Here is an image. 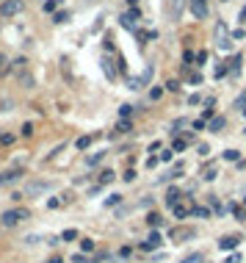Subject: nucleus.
Returning a JSON list of instances; mask_svg holds the SVG:
<instances>
[{
    "mask_svg": "<svg viewBox=\"0 0 246 263\" xmlns=\"http://www.w3.org/2000/svg\"><path fill=\"white\" fill-rule=\"evenodd\" d=\"M25 219H28V211H25V208H14V211H6L0 222H3V227H17L19 222H25Z\"/></svg>",
    "mask_w": 246,
    "mask_h": 263,
    "instance_id": "nucleus-1",
    "label": "nucleus"
},
{
    "mask_svg": "<svg viewBox=\"0 0 246 263\" xmlns=\"http://www.w3.org/2000/svg\"><path fill=\"white\" fill-rule=\"evenodd\" d=\"M232 42H235V39L227 36V25L218 23V25H216V45L221 47V50H232Z\"/></svg>",
    "mask_w": 246,
    "mask_h": 263,
    "instance_id": "nucleus-2",
    "label": "nucleus"
},
{
    "mask_svg": "<svg viewBox=\"0 0 246 263\" xmlns=\"http://www.w3.org/2000/svg\"><path fill=\"white\" fill-rule=\"evenodd\" d=\"M23 11V0H3L0 3V17H14Z\"/></svg>",
    "mask_w": 246,
    "mask_h": 263,
    "instance_id": "nucleus-3",
    "label": "nucleus"
},
{
    "mask_svg": "<svg viewBox=\"0 0 246 263\" xmlns=\"http://www.w3.org/2000/svg\"><path fill=\"white\" fill-rule=\"evenodd\" d=\"M191 14H194L196 19L208 17V0H191Z\"/></svg>",
    "mask_w": 246,
    "mask_h": 263,
    "instance_id": "nucleus-4",
    "label": "nucleus"
},
{
    "mask_svg": "<svg viewBox=\"0 0 246 263\" xmlns=\"http://www.w3.org/2000/svg\"><path fill=\"white\" fill-rule=\"evenodd\" d=\"M191 211H194V208H191L188 202H183V200H177L174 205H172V213H174V219H186Z\"/></svg>",
    "mask_w": 246,
    "mask_h": 263,
    "instance_id": "nucleus-5",
    "label": "nucleus"
},
{
    "mask_svg": "<svg viewBox=\"0 0 246 263\" xmlns=\"http://www.w3.org/2000/svg\"><path fill=\"white\" fill-rule=\"evenodd\" d=\"M238 244H241V235H224V238H218V249H224V252L235 249Z\"/></svg>",
    "mask_w": 246,
    "mask_h": 263,
    "instance_id": "nucleus-6",
    "label": "nucleus"
},
{
    "mask_svg": "<svg viewBox=\"0 0 246 263\" xmlns=\"http://www.w3.org/2000/svg\"><path fill=\"white\" fill-rule=\"evenodd\" d=\"M172 235L174 241H186V238H194V230H191V227H172Z\"/></svg>",
    "mask_w": 246,
    "mask_h": 263,
    "instance_id": "nucleus-7",
    "label": "nucleus"
},
{
    "mask_svg": "<svg viewBox=\"0 0 246 263\" xmlns=\"http://www.w3.org/2000/svg\"><path fill=\"white\" fill-rule=\"evenodd\" d=\"M161 244H163L161 235H158V233H152V235H149V238L144 241V244H141V249H144V252H152V249H158Z\"/></svg>",
    "mask_w": 246,
    "mask_h": 263,
    "instance_id": "nucleus-8",
    "label": "nucleus"
},
{
    "mask_svg": "<svg viewBox=\"0 0 246 263\" xmlns=\"http://www.w3.org/2000/svg\"><path fill=\"white\" fill-rule=\"evenodd\" d=\"M136 19H139V11H130V14H122V28L136 31Z\"/></svg>",
    "mask_w": 246,
    "mask_h": 263,
    "instance_id": "nucleus-9",
    "label": "nucleus"
},
{
    "mask_svg": "<svg viewBox=\"0 0 246 263\" xmlns=\"http://www.w3.org/2000/svg\"><path fill=\"white\" fill-rule=\"evenodd\" d=\"M17 178H19V172H17V169H9V172H3V174H0V186H9V183H14Z\"/></svg>",
    "mask_w": 246,
    "mask_h": 263,
    "instance_id": "nucleus-10",
    "label": "nucleus"
},
{
    "mask_svg": "<svg viewBox=\"0 0 246 263\" xmlns=\"http://www.w3.org/2000/svg\"><path fill=\"white\" fill-rule=\"evenodd\" d=\"M47 188H53V183H31L28 191L31 194H39V191H47Z\"/></svg>",
    "mask_w": 246,
    "mask_h": 263,
    "instance_id": "nucleus-11",
    "label": "nucleus"
},
{
    "mask_svg": "<svg viewBox=\"0 0 246 263\" xmlns=\"http://www.w3.org/2000/svg\"><path fill=\"white\" fill-rule=\"evenodd\" d=\"M177 200H183V194H180V191H177V188H172V191H169V194H166V205H169V208H172V205H174V202H177Z\"/></svg>",
    "mask_w": 246,
    "mask_h": 263,
    "instance_id": "nucleus-12",
    "label": "nucleus"
},
{
    "mask_svg": "<svg viewBox=\"0 0 246 263\" xmlns=\"http://www.w3.org/2000/svg\"><path fill=\"white\" fill-rule=\"evenodd\" d=\"M127 86H130V89H141V86H147V83H144V78L139 75V78H127Z\"/></svg>",
    "mask_w": 246,
    "mask_h": 263,
    "instance_id": "nucleus-13",
    "label": "nucleus"
},
{
    "mask_svg": "<svg viewBox=\"0 0 246 263\" xmlns=\"http://www.w3.org/2000/svg\"><path fill=\"white\" fill-rule=\"evenodd\" d=\"M102 72H105L108 78H116V70H114V64L108 61V58H105V61H102Z\"/></svg>",
    "mask_w": 246,
    "mask_h": 263,
    "instance_id": "nucleus-14",
    "label": "nucleus"
},
{
    "mask_svg": "<svg viewBox=\"0 0 246 263\" xmlns=\"http://www.w3.org/2000/svg\"><path fill=\"white\" fill-rule=\"evenodd\" d=\"M172 14H174V19H180V14H183V0H172Z\"/></svg>",
    "mask_w": 246,
    "mask_h": 263,
    "instance_id": "nucleus-15",
    "label": "nucleus"
},
{
    "mask_svg": "<svg viewBox=\"0 0 246 263\" xmlns=\"http://www.w3.org/2000/svg\"><path fill=\"white\" fill-rule=\"evenodd\" d=\"M224 127V117H216V119H210V130L213 133H218Z\"/></svg>",
    "mask_w": 246,
    "mask_h": 263,
    "instance_id": "nucleus-16",
    "label": "nucleus"
},
{
    "mask_svg": "<svg viewBox=\"0 0 246 263\" xmlns=\"http://www.w3.org/2000/svg\"><path fill=\"white\" fill-rule=\"evenodd\" d=\"M80 249H83V252H94V241L92 238H83V241H80Z\"/></svg>",
    "mask_w": 246,
    "mask_h": 263,
    "instance_id": "nucleus-17",
    "label": "nucleus"
},
{
    "mask_svg": "<svg viewBox=\"0 0 246 263\" xmlns=\"http://www.w3.org/2000/svg\"><path fill=\"white\" fill-rule=\"evenodd\" d=\"M235 108H238V111H241V114L246 111V92H243V94H241V97H238V100H235Z\"/></svg>",
    "mask_w": 246,
    "mask_h": 263,
    "instance_id": "nucleus-18",
    "label": "nucleus"
},
{
    "mask_svg": "<svg viewBox=\"0 0 246 263\" xmlns=\"http://www.w3.org/2000/svg\"><path fill=\"white\" fill-rule=\"evenodd\" d=\"M147 222H149V227H158V225H161L163 219L158 216V213H149V216H147Z\"/></svg>",
    "mask_w": 246,
    "mask_h": 263,
    "instance_id": "nucleus-19",
    "label": "nucleus"
},
{
    "mask_svg": "<svg viewBox=\"0 0 246 263\" xmlns=\"http://www.w3.org/2000/svg\"><path fill=\"white\" fill-rule=\"evenodd\" d=\"M216 178V166L210 164V166H205V180H213Z\"/></svg>",
    "mask_w": 246,
    "mask_h": 263,
    "instance_id": "nucleus-20",
    "label": "nucleus"
},
{
    "mask_svg": "<svg viewBox=\"0 0 246 263\" xmlns=\"http://www.w3.org/2000/svg\"><path fill=\"white\" fill-rule=\"evenodd\" d=\"M116 130H119V133H130V122H127V119H122V122L116 125Z\"/></svg>",
    "mask_w": 246,
    "mask_h": 263,
    "instance_id": "nucleus-21",
    "label": "nucleus"
},
{
    "mask_svg": "<svg viewBox=\"0 0 246 263\" xmlns=\"http://www.w3.org/2000/svg\"><path fill=\"white\" fill-rule=\"evenodd\" d=\"M111 180H114V172L111 169H105V172L100 174V183H111Z\"/></svg>",
    "mask_w": 246,
    "mask_h": 263,
    "instance_id": "nucleus-22",
    "label": "nucleus"
},
{
    "mask_svg": "<svg viewBox=\"0 0 246 263\" xmlns=\"http://www.w3.org/2000/svg\"><path fill=\"white\" fill-rule=\"evenodd\" d=\"M202 260H205L202 255H199V252H194V255H188V258L183 260V263H202Z\"/></svg>",
    "mask_w": 246,
    "mask_h": 263,
    "instance_id": "nucleus-23",
    "label": "nucleus"
},
{
    "mask_svg": "<svg viewBox=\"0 0 246 263\" xmlns=\"http://www.w3.org/2000/svg\"><path fill=\"white\" fill-rule=\"evenodd\" d=\"M130 114H133V105H122V108H119V117L122 119H127Z\"/></svg>",
    "mask_w": 246,
    "mask_h": 263,
    "instance_id": "nucleus-24",
    "label": "nucleus"
},
{
    "mask_svg": "<svg viewBox=\"0 0 246 263\" xmlns=\"http://www.w3.org/2000/svg\"><path fill=\"white\" fill-rule=\"evenodd\" d=\"M6 72H9V58L0 56V75H6Z\"/></svg>",
    "mask_w": 246,
    "mask_h": 263,
    "instance_id": "nucleus-25",
    "label": "nucleus"
},
{
    "mask_svg": "<svg viewBox=\"0 0 246 263\" xmlns=\"http://www.w3.org/2000/svg\"><path fill=\"white\" fill-rule=\"evenodd\" d=\"M88 144H92V136H80V139H78V147H80V150H86Z\"/></svg>",
    "mask_w": 246,
    "mask_h": 263,
    "instance_id": "nucleus-26",
    "label": "nucleus"
},
{
    "mask_svg": "<svg viewBox=\"0 0 246 263\" xmlns=\"http://www.w3.org/2000/svg\"><path fill=\"white\" fill-rule=\"evenodd\" d=\"M224 158H227V161H238V158H241V152H238V150H227V152H224Z\"/></svg>",
    "mask_w": 246,
    "mask_h": 263,
    "instance_id": "nucleus-27",
    "label": "nucleus"
},
{
    "mask_svg": "<svg viewBox=\"0 0 246 263\" xmlns=\"http://www.w3.org/2000/svg\"><path fill=\"white\" fill-rule=\"evenodd\" d=\"M227 72H230V67H227V64H218V67H216V78L227 75Z\"/></svg>",
    "mask_w": 246,
    "mask_h": 263,
    "instance_id": "nucleus-28",
    "label": "nucleus"
},
{
    "mask_svg": "<svg viewBox=\"0 0 246 263\" xmlns=\"http://www.w3.org/2000/svg\"><path fill=\"white\" fill-rule=\"evenodd\" d=\"M64 241H72V238H78V230H64V235H61Z\"/></svg>",
    "mask_w": 246,
    "mask_h": 263,
    "instance_id": "nucleus-29",
    "label": "nucleus"
},
{
    "mask_svg": "<svg viewBox=\"0 0 246 263\" xmlns=\"http://www.w3.org/2000/svg\"><path fill=\"white\" fill-rule=\"evenodd\" d=\"M100 161H102V152H94V155H92V158H88V166H94V164H100Z\"/></svg>",
    "mask_w": 246,
    "mask_h": 263,
    "instance_id": "nucleus-30",
    "label": "nucleus"
},
{
    "mask_svg": "<svg viewBox=\"0 0 246 263\" xmlns=\"http://www.w3.org/2000/svg\"><path fill=\"white\" fill-rule=\"evenodd\" d=\"M152 72H155V70H152V67H147V70H144V72H141V78H144V83H149V78H152Z\"/></svg>",
    "mask_w": 246,
    "mask_h": 263,
    "instance_id": "nucleus-31",
    "label": "nucleus"
},
{
    "mask_svg": "<svg viewBox=\"0 0 246 263\" xmlns=\"http://www.w3.org/2000/svg\"><path fill=\"white\" fill-rule=\"evenodd\" d=\"M155 36V33H149V31H139V39H141V42H147V39H152Z\"/></svg>",
    "mask_w": 246,
    "mask_h": 263,
    "instance_id": "nucleus-32",
    "label": "nucleus"
},
{
    "mask_svg": "<svg viewBox=\"0 0 246 263\" xmlns=\"http://www.w3.org/2000/svg\"><path fill=\"white\" fill-rule=\"evenodd\" d=\"M232 213H235V216H238V219H246V211H243V208H238V205H235V208H232Z\"/></svg>",
    "mask_w": 246,
    "mask_h": 263,
    "instance_id": "nucleus-33",
    "label": "nucleus"
},
{
    "mask_svg": "<svg viewBox=\"0 0 246 263\" xmlns=\"http://www.w3.org/2000/svg\"><path fill=\"white\" fill-rule=\"evenodd\" d=\"M174 150H177V152L186 150V139H177V141H174Z\"/></svg>",
    "mask_w": 246,
    "mask_h": 263,
    "instance_id": "nucleus-34",
    "label": "nucleus"
},
{
    "mask_svg": "<svg viewBox=\"0 0 246 263\" xmlns=\"http://www.w3.org/2000/svg\"><path fill=\"white\" fill-rule=\"evenodd\" d=\"M227 263H243V258L235 252V255H230V258H227Z\"/></svg>",
    "mask_w": 246,
    "mask_h": 263,
    "instance_id": "nucleus-35",
    "label": "nucleus"
},
{
    "mask_svg": "<svg viewBox=\"0 0 246 263\" xmlns=\"http://www.w3.org/2000/svg\"><path fill=\"white\" fill-rule=\"evenodd\" d=\"M166 89H169V92H177V89H180V83H177V80H169Z\"/></svg>",
    "mask_w": 246,
    "mask_h": 263,
    "instance_id": "nucleus-36",
    "label": "nucleus"
},
{
    "mask_svg": "<svg viewBox=\"0 0 246 263\" xmlns=\"http://www.w3.org/2000/svg\"><path fill=\"white\" fill-rule=\"evenodd\" d=\"M194 213H196V216H202V219H205V216H208V208H194Z\"/></svg>",
    "mask_w": 246,
    "mask_h": 263,
    "instance_id": "nucleus-37",
    "label": "nucleus"
},
{
    "mask_svg": "<svg viewBox=\"0 0 246 263\" xmlns=\"http://www.w3.org/2000/svg\"><path fill=\"white\" fill-rule=\"evenodd\" d=\"M66 17H70V14H66V11H61V14H56V23H66Z\"/></svg>",
    "mask_w": 246,
    "mask_h": 263,
    "instance_id": "nucleus-38",
    "label": "nucleus"
},
{
    "mask_svg": "<svg viewBox=\"0 0 246 263\" xmlns=\"http://www.w3.org/2000/svg\"><path fill=\"white\" fill-rule=\"evenodd\" d=\"M72 260H75V263H88V260L83 258V255H75V258H72Z\"/></svg>",
    "mask_w": 246,
    "mask_h": 263,
    "instance_id": "nucleus-39",
    "label": "nucleus"
},
{
    "mask_svg": "<svg viewBox=\"0 0 246 263\" xmlns=\"http://www.w3.org/2000/svg\"><path fill=\"white\" fill-rule=\"evenodd\" d=\"M241 23H246V6H243V11H241Z\"/></svg>",
    "mask_w": 246,
    "mask_h": 263,
    "instance_id": "nucleus-40",
    "label": "nucleus"
},
{
    "mask_svg": "<svg viewBox=\"0 0 246 263\" xmlns=\"http://www.w3.org/2000/svg\"><path fill=\"white\" fill-rule=\"evenodd\" d=\"M221 3H227V0H221Z\"/></svg>",
    "mask_w": 246,
    "mask_h": 263,
    "instance_id": "nucleus-41",
    "label": "nucleus"
},
{
    "mask_svg": "<svg viewBox=\"0 0 246 263\" xmlns=\"http://www.w3.org/2000/svg\"><path fill=\"white\" fill-rule=\"evenodd\" d=\"M243 117H246V111H243Z\"/></svg>",
    "mask_w": 246,
    "mask_h": 263,
    "instance_id": "nucleus-42",
    "label": "nucleus"
},
{
    "mask_svg": "<svg viewBox=\"0 0 246 263\" xmlns=\"http://www.w3.org/2000/svg\"><path fill=\"white\" fill-rule=\"evenodd\" d=\"M0 139H3V136H0Z\"/></svg>",
    "mask_w": 246,
    "mask_h": 263,
    "instance_id": "nucleus-43",
    "label": "nucleus"
}]
</instances>
